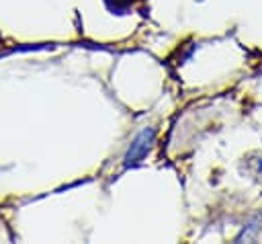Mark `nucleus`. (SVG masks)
<instances>
[{"mask_svg": "<svg viewBox=\"0 0 262 244\" xmlns=\"http://www.w3.org/2000/svg\"><path fill=\"white\" fill-rule=\"evenodd\" d=\"M151 139H154V129H143V131L133 139V144H131V148H129V152H127V156H125V162H127V164L139 162V160L147 154Z\"/></svg>", "mask_w": 262, "mask_h": 244, "instance_id": "obj_1", "label": "nucleus"}]
</instances>
